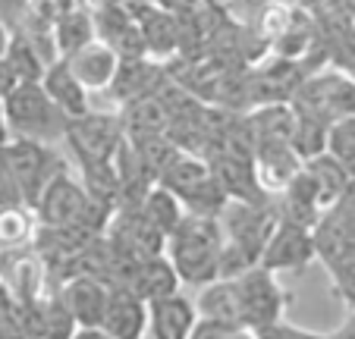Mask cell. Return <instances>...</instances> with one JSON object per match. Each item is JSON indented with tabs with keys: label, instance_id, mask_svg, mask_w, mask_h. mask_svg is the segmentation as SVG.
<instances>
[{
	"label": "cell",
	"instance_id": "cell-9",
	"mask_svg": "<svg viewBox=\"0 0 355 339\" xmlns=\"http://www.w3.org/2000/svg\"><path fill=\"white\" fill-rule=\"evenodd\" d=\"M252 170H255L258 189L268 198H277L302 170V157L289 148V141H255V148H252Z\"/></svg>",
	"mask_w": 355,
	"mask_h": 339
},
{
	"label": "cell",
	"instance_id": "cell-34",
	"mask_svg": "<svg viewBox=\"0 0 355 339\" xmlns=\"http://www.w3.org/2000/svg\"><path fill=\"white\" fill-rule=\"evenodd\" d=\"M10 132H7V123H3V98H0V141H7Z\"/></svg>",
	"mask_w": 355,
	"mask_h": 339
},
{
	"label": "cell",
	"instance_id": "cell-11",
	"mask_svg": "<svg viewBox=\"0 0 355 339\" xmlns=\"http://www.w3.org/2000/svg\"><path fill=\"white\" fill-rule=\"evenodd\" d=\"M107 295L110 286L94 273H76L60 289V302L76 327H101L104 308H107Z\"/></svg>",
	"mask_w": 355,
	"mask_h": 339
},
{
	"label": "cell",
	"instance_id": "cell-5",
	"mask_svg": "<svg viewBox=\"0 0 355 339\" xmlns=\"http://www.w3.org/2000/svg\"><path fill=\"white\" fill-rule=\"evenodd\" d=\"M0 164L7 166V173L16 180L22 201L28 207H35L41 192L60 173L69 170L67 160L60 157V151L54 145H41V141H32V139H13V135L0 148Z\"/></svg>",
	"mask_w": 355,
	"mask_h": 339
},
{
	"label": "cell",
	"instance_id": "cell-6",
	"mask_svg": "<svg viewBox=\"0 0 355 339\" xmlns=\"http://www.w3.org/2000/svg\"><path fill=\"white\" fill-rule=\"evenodd\" d=\"M63 141L73 148L79 166H101L114 164L120 145L126 141V129H123L120 113H104V110H88L82 116H73L67 123Z\"/></svg>",
	"mask_w": 355,
	"mask_h": 339
},
{
	"label": "cell",
	"instance_id": "cell-21",
	"mask_svg": "<svg viewBox=\"0 0 355 339\" xmlns=\"http://www.w3.org/2000/svg\"><path fill=\"white\" fill-rule=\"evenodd\" d=\"M302 170L309 173V180H311V186H315L318 198H321L324 211H330V207L336 205V198L346 192V186L352 182V176H349L327 151L318 154V157H311V160H305V164H302Z\"/></svg>",
	"mask_w": 355,
	"mask_h": 339
},
{
	"label": "cell",
	"instance_id": "cell-28",
	"mask_svg": "<svg viewBox=\"0 0 355 339\" xmlns=\"http://www.w3.org/2000/svg\"><path fill=\"white\" fill-rule=\"evenodd\" d=\"M151 3L173 19H192L205 10V0H151Z\"/></svg>",
	"mask_w": 355,
	"mask_h": 339
},
{
	"label": "cell",
	"instance_id": "cell-32",
	"mask_svg": "<svg viewBox=\"0 0 355 339\" xmlns=\"http://www.w3.org/2000/svg\"><path fill=\"white\" fill-rule=\"evenodd\" d=\"M230 339H258V333H255V330H248V327H233Z\"/></svg>",
	"mask_w": 355,
	"mask_h": 339
},
{
	"label": "cell",
	"instance_id": "cell-17",
	"mask_svg": "<svg viewBox=\"0 0 355 339\" xmlns=\"http://www.w3.org/2000/svg\"><path fill=\"white\" fill-rule=\"evenodd\" d=\"M330 273V289L346 308H355V239L340 242L336 248L318 254Z\"/></svg>",
	"mask_w": 355,
	"mask_h": 339
},
{
	"label": "cell",
	"instance_id": "cell-14",
	"mask_svg": "<svg viewBox=\"0 0 355 339\" xmlns=\"http://www.w3.org/2000/svg\"><path fill=\"white\" fill-rule=\"evenodd\" d=\"M164 92V76L161 67L148 60V57H139V60H120V69H116L114 82H110L107 94H114L123 107L132 104L139 98H151V94Z\"/></svg>",
	"mask_w": 355,
	"mask_h": 339
},
{
	"label": "cell",
	"instance_id": "cell-19",
	"mask_svg": "<svg viewBox=\"0 0 355 339\" xmlns=\"http://www.w3.org/2000/svg\"><path fill=\"white\" fill-rule=\"evenodd\" d=\"M0 60L10 69L13 82H41V76H44V69H47V60L41 57L35 41L28 38L22 28L19 32H10V44Z\"/></svg>",
	"mask_w": 355,
	"mask_h": 339
},
{
	"label": "cell",
	"instance_id": "cell-4",
	"mask_svg": "<svg viewBox=\"0 0 355 339\" xmlns=\"http://www.w3.org/2000/svg\"><path fill=\"white\" fill-rule=\"evenodd\" d=\"M289 104L302 116H311V120L324 123V126H334L336 120L355 116V82L343 69L321 67L315 73L302 76Z\"/></svg>",
	"mask_w": 355,
	"mask_h": 339
},
{
	"label": "cell",
	"instance_id": "cell-3",
	"mask_svg": "<svg viewBox=\"0 0 355 339\" xmlns=\"http://www.w3.org/2000/svg\"><path fill=\"white\" fill-rule=\"evenodd\" d=\"M157 186L173 192L182 201L186 214H198V217H217L227 205V192L220 189L211 164L195 151H180L176 148L170 160L157 173Z\"/></svg>",
	"mask_w": 355,
	"mask_h": 339
},
{
	"label": "cell",
	"instance_id": "cell-8",
	"mask_svg": "<svg viewBox=\"0 0 355 339\" xmlns=\"http://www.w3.org/2000/svg\"><path fill=\"white\" fill-rule=\"evenodd\" d=\"M315 258V242H311V229L289 220H277L274 233L268 236L261 248L258 264L268 267L274 273H302Z\"/></svg>",
	"mask_w": 355,
	"mask_h": 339
},
{
	"label": "cell",
	"instance_id": "cell-27",
	"mask_svg": "<svg viewBox=\"0 0 355 339\" xmlns=\"http://www.w3.org/2000/svg\"><path fill=\"white\" fill-rule=\"evenodd\" d=\"M13 207H28V205L22 201V192H19L13 176L7 173V166L0 164V214L13 211Z\"/></svg>",
	"mask_w": 355,
	"mask_h": 339
},
{
	"label": "cell",
	"instance_id": "cell-7",
	"mask_svg": "<svg viewBox=\"0 0 355 339\" xmlns=\"http://www.w3.org/2000/svg\"><path fill=\"white\" fill-rule=\"evenodd\" d=\"M233 279H236V293H239L242 327L261 330V327L286 318V308L293 305V295H289V289L280 286V273L255 264Z\"/></svg>",
	"mask_w": 355,
	"mask_h": 339
},
{
	"label": "cell",
	"instance_id": "cell-24",
	"mask_svg": "<svg viewBox=\"0 0 355 339\" xmlns=\"http://www.w3.org/2000/svg\"><path fill=\"white\" fill-rule=\"evenodd\" d=\"M327 129L330 126L311 120V116H302V113L295 110V129H293V139H289V148L302 157V164L311 160V157H318V154H324V145H327Z\"/></svg>",
	"mask_w": 355,
	"mask_h": 339
},
{
	"label": "cell",
	"instance_id": "cell-2",
	"mask_svg": "<svg viewBox=\"0 0 355 339\" xmlns=\"http://www.w3.org/2000/svg\"><path fill=\"white\" fill-rule=\"evenodd\" d=\"M3 123L13 139H32L41 145L63 141L69 116L47 98L41 82H16L3 94Z\"/></svg>",
	"mask_w": 355,
	"mask_h": 339
},
{
	"label": "cell",
	"instance_id": "cell-15",
	"mask_svg": "<svg viewBox=\"0 0 355 339\" xmlns=\"http://www.w3.org/2000/svg\"><path fill=\"white\" fill-rule=\"evenodd\" d=\"M41 88H44L47 98L54 101V104L60 107L63 113H67L69 120H73V116H82V113L92 110L88 92L79 85V79H76V76L69 73L67 60H60V57H57L54 63H47L44 76H41Z\"/></svg>",
	"mask_w": 355,
	"mask_h": 339
},
{
	"label": "cell",
	"instance_id": "cell-35",
	"mask_svg": "<svg viewBox=\"0 0 355 339\" xmlns=\"http://www.w3.org/2000/svg\"><path fill=\"white\" fill-rule=\"evenodd\" d=\"M233 0H205V7H211V10H223V7H230Z\"/></svg>",
	"mask_w": 355,
	"mask_h": 339
},
{
	"label": "cell",
	"instance_id": "cell-12",
	"mask_svg": "<svg viewBox=\"0 0 355 339\" xmlns=\"http://www.w3.org/2000/svg\"><path fill=\"white\" fill-rule=\"evenodd\" d=\"M198 320L195 302L182 293L164 295L148 302V327L145 339H186L192 324Z\"/></svg>",
	"mask_w": 355,
	"mask_h": 339
},
{
	"label": "cell",
	"instance_id": "cell-23",
	"mask_svg": "<svg viewBox=\"0 0 355 339\" xmlns=\"http://www.w3.org/2000/svg\"><path fill=\"white\" fill-rule=\"evenodd\" d=\"M35 220L32 207H13V211L0 214V248H22L28 242H35Z\"/></svg>",
	"mask_w": 355,
	"mask_h": 339
},
{
	"label": "cell",
	"instance_id": "cell-18",
	"mask_svg": "<svg viewBox=\"0 0 355 339\" xmlns=\"http://www.w3.org/2000/svg\"><path fill=\"white\" fill-rule=\"evenodd\" d=\"M135 207H139V214L151 226H155L164 239H170V233H173L176 226L182 223V217H186V207H182V201L176 198L173 192H167L164 186H157V182L148 189L145 198H141Z\"/></svg>",
	"mask_w": 355,
	"mask_h": 339
},
{
	"label": "cell",
	"instance_id": "cell-25",
	"mask_svg": "<svg viewBox=\"0 0 355 339\" xmlns=\"http://www.w3.org/2000/svg\"><path fill=\"white\" fill-rule=\"evenodd\" d=\"M324 151L355 180V116L336 120L334 126L327 129V145H324Z\"/></svg>",
	"mask_w": 355,
	"mask_h": 339
},
{
	"label": "cell",
	"instance_id": "cell-10",
	"mask_svg": "<svg viewBox=\"0 0 355 339\" xmlns=\"http://www.w3.org/2000/svg\"><path fill=\"white\" fill-rule=\"evenodd\" d=\"M60 60H67L69 73L79 79V85L85 88L88 94L107 92L116 69H120V57L114 53V47H107L101 38H92L88 44L76 47L73 53H67Z\"/></svg>",
	"mask_w": 355,
	"mask_h": 339
},
{
	"label": "cell",
	"instance_id": "cell-31",
	"mask_svg": "<svg viewBox=\"0 0 355 339\" xmlns=\"http://www.w3.org/2000/svg\"><path fill=\"white\" fill-rule=\"evenodd\" d=\"M69 339H110V336L101 330V327H76V330L69 333Z\"/></svg>",
	"mask_w": 355,
	"mask_h": 339
},
{
	"label": "cell",
	"instance_id": "cell-1",
	"mask_svg": "<svg viewBox=\"0 0 355 339\" xmlns=\"http://www.w3.org/2000/svg\"><path fill=\"white\" fill-rule=\"evenodd\" d=\"M220 248H223V233L217 217L186 214L182 223L170 233L164 254L173 264L182 286L201 289L220 273Z\"/></svg>",
	"mask_w": 355,
	"mask_h": 339
},
{
	"label": "cell",
	"instance_id": "cell-33",
	"mask_svg": "<svg viewBox=\"0 0 355 339\" xmlns=\"http://www.w3.org/2000/svg\"><path fill=\"white\" fill-rule=\"evenodd\" d=\"M7 44H10V28L0 22V57H3V51H7Z\"/></svg>",
	"mask_w": 355,
	"mask_h": 339
},
{
	"label": "cell",
	"instance_id": "cell-30",
	"mask_svg": "<svg viewBox=\"0 0 355 339\" xmlns=\"http://www.w3.org/2000/svg\"><path fill=\"white\" fill-rule=\"evenodd\" d=\"M330 339H355V308H349L346 320H343V324L330 333Z\"/></svg>",
	"mask_w": 355,
	"mask_h": 339
},
{
	"label": "cell",
	"instance_id": "cell-20",
	"mask_svg": "<svg viewBox=\"0 0 355 339\" xmlns=\"http://www.w3.org/2000/svg\"><path fill=\"white\" fill-rule=\"evenodd\" d=\"M248 129L255 141H289L295 129V107L289 101L255 107L248 113Z\"/></svg>",
	"mask_w": 355,
	"mask_h": 339
},
{
	"label": "cell",
	"instance_id": "cell-22",
	"mask_svg": "<svg viewBox=\"0 0 355 339\" xmlns=\"http://www.w3.org/2000/svg\"><path fill=\"white\" fill-rule=\"evenodd\" d=\"M51 38H54V51L57 57H67L73 53L76 47L88 44L94 38V19L79 7H69V10H57V19L54 28H51Z\"/></svg>",
	"mask_w": 355,
	"mask_h": 339
},
{
	"label": "cell",
	"instance_id": "cell-13",
	"mask_svg": "<svg viewBox=\"0 0 355 339\" xmlns=\"http://www.w3.org/2000/svg\"><path fill=\"white\" fill-rule=\"evenodd\" d=\"M148 327V302L120 286H110L107 308L101 318V330L110 339H145Z\"/></svg>",
	"mask_w": 355,
	"mask_h": 339
},
{
	"label": "cell",
	"instance_id": "cell-29",
	"mask_svg": "<svg viewBox=\"0 0 355 339\" xmlns=\"http://www.w3.org/2000/svg\"><path fill=\"white\" fill-rule=\"evenodd\" d=\"M233 327L230 324H220V320H208V318H198L192 324L186 339H230Z\"/></svg>",
	"mask_w": 355,
	"mask_h": 339
},
{
	"label": "cell",
	"instance_id": "cell-16",
	"mask_svg": "<svg viewBox=\"0 0 355 339\" xmlns=\"http://www.w3.org/2000/svg\"><path fill=\"white\" fill-rule=\"evenodd\" d=\"M192 302H195L198 318L220 320V324H230V327H242L236 279H211L208 286H201V293Z\"/></svg>",
	"mask_w": 355,
	"mask_h": 339
},
{
	"label": "cell",
	"instance_id": "cell-26",
	"mask_svg": "<svg viewBox=\"0 0 355 339\" xmlns=\"http://www.w3.org/2000/svg\"><path fill=\"white\" fill-rule=\"evenodd\" d=\"M258 339H330V333H318V330H305L299 324H289L286 318L283 320H274V324L261 327L255 330Z\"/></svg>",
	"mask_w": 355,
	"mask_h": 339
}]
</instances>
